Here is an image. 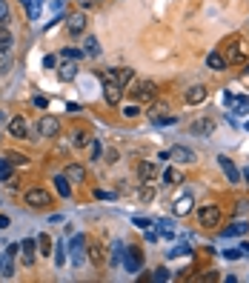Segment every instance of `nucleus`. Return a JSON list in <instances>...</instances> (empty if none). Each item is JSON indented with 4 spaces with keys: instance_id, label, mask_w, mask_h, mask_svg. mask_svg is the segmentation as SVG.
<instances>
[{
    "instance_id": "nucleus-1",
    "label": "nucleus",
    "mask_w": 249,
    "mask_h": 283,
    "mask_svg": "<svg viewBox=\"0 0 249 283\" xmlns=\"http://www.w3.org/2000/svg\"><path fill=\"white\" fill-rule=\"evenodd\" d=\"M155 94H158L155 80H140L135 89H132V97H135V103H152V100H155Z\"/></svg>"
},
{
    "instance_id": "nucleus-49",
    "label": "nucleus",
    "mask_w": 249,
    "mask_h": 283,
    "mask_svg": "<svg viewBox=\"0 0 249 283\" xmlns=\"http://www.w3.org/2000/svg\"><path fill=\"white\" fill-rule=\"evenodd\" d=\"M6 69H9V60H6V57H3V60H0V75H3V72H6Z\"/></svg>"
},
{
    "instance_id": "nucleus-31",
    "label": "nucleus",
    "mask_w": 249,
    "mask_h": 283,
    "mask_svg": "<svg viewBox=\"0 0 249 283\" xmlns=\"http://www.w3.org/2000/svg\"><path fill=\"white\" fill-rule=\"evenodd\" d=\"M178 181H181V172L178 169H166L163 172V183H166V186H175Z\"/></svg>"
},
{
    "instance_id": "nucleus-47",
    "label": "nucleus",
    "mask_w": 249,
    "mask_h": 283,
    "mask_svg": "<svg viewBox=\"0 0 249 283\" xmlns=\"http://www.w3.org/2000/svg\"><path fill=\"white\" fill-rule=\"evenodd\" d=\"M186 252H189L186 246H178V249H172V252H169V258H181V255H186Z\"/></svg>"
},
{
    "instance_id": "nucleus-15",
    "label": "nucleus",
    "mask_w": 249,
    "mask_h": 283,
    "mask_svg": "<svg viewBox=\"0 0 249 283\" xmlns=\"http://www.w3.org/2000/svg\"><path fill=\"white\" fill-rule=\"evenodd\" d=\"M206 86H192V89H186V94H183V100L186 103H192V106H198V103H204L206 100Z\"/></svg>"
},
{
    "instance_id": "nucleus-38",
    "label": "nucleus",
    "mask_w": 249,
    "mask_h": 283,
    "mask_svg": "<svg viewBox=\"0 0 249 283\" xmlns=\"http://www.w3.org/2000/svg\"><path fill=\"white\" fill-rule=\"evenodd\" d=\"M152 197H155V189H152V186H143V189H140V200H143V203H149Z\"/></svg>"
},
{
    "instance_id": "nucleus-30",
    "label": "nucleus",
    "mask_w": 249,
    "mask_h": 283,
    "mask_svg": "<svg viewBox=\"0 0 249 283\" xmlns=\"http://www.w3.org/2000/svg\"><path fill=\"white\" fill-rule=\"evenodd\" d=\"M11 178H14V172H11V163L0 158V181H11Z\"/></svg>"
},
{
    "instance_id": "nucleus-14",
    "label": "nucleus",
    "mask_w": 249,
    "mask_h": 283,
    "mask_svg": "<svg viewBox=\"0 0 249 283\" xmlns=\"http://www.w3.org/2000/svg\"><path fill=\"white\" fill-rule=\"evenodd\" d=\"M34 249H37V243L32 238H26L20 243V258H23V266H32L34 263Z\"/></svg>"
},
{
    "instance_id": "nucleus-40",
    "label": "nucleus",
    "mask_w": 249,
    "mask_h": 283,
    "mask_svg": "<svg viewBox=\"0 0 249 283\" xmlns=\"http://www.w3.org/2000/svg\"><path fill=\"white\" fill-rule=\"evenodd\" d=\"M152 281H169V269H155Z\"/></svg>"
},
{
    "instance_id": "nucleus-19",
    "label": "nucleus",
    "mask_w": 249,
    "mask_h": 283,
    "mask_svg": "<svg viewBox=\"0 0 249 283\" xmlns=\"http://www.w3.org/2000/svg\"><path fill=\"white\" fill-rule=\"evenodd\" d=\"M206 66L215 69V72H224V69H227V57L221 55V52H209V55H206Z\"/></svg>"
},
{
    "instance_id": "nucleus-12",
    "label": "nucleus",
    "mask_w": 249,
    "mask_h": 283,
    "mask_svg": "<svg viewBox=\"0 0 249 283\" xmlns=\"http://www.w3.org/2000/svg\"><path fill=\"white\" fill-rule=\"evenodd\" d=\"M218 163H221V169H224V175L229 178V183H238L241 181V172H238V166L232 163L229 158H224V155H218Z\"/></svg>"
},
{
    "instance_id": "nucleus-55",
    "label": "nucleus",
    "mask_w": 249,
    "mask_h": 283,
    "mask_svg": "<svg viewBox=\"0 0 249 283\" xmlns=\"http://www.w3.org/2000/svg\"><path fill=\"white\" fill-rule=\"evenodd\" d=\"M247 132H249V123H247Z\"/></svg>"
},
{
    "instance_id": "nucleus-34",
    "label": "nucleus",
    "mask_w": 249,
    "mask_h": 283,
    "mask_svg": "<svg viewBox=\"0 0 249 283\" xmlns=\"http://www.w3.org/2000/svg\"><path fill=\"white\" fill-rule=\"evenodd\" d=\"M60 55L66 57V60H80V57H83V52H80V49H63Z\"/></svg>"
},
{
    "instance_id": "nucleus-28",
    "label": "nucleus",
    "mask_w": 249,
    "mask_h": 283,
    "mask_svg": "<svg viewBox=\"0 0 249 283\" xmlns=\"http://www.w3.org/2000/svg\"><path fill=\"white\" fill-rule=\"evenodd\" d=\"M0 275H3V278H11V275H14V263H11L9 255L0 258Z\"/></svg>"
},
{
    "instance_id": "nucleus-24",
    "label": "nucleus",
    "mask_w": 249,
    "mask_h": 283,
    "mask_svg": "<svg viewBox=\"0 0 249 283\" xmlns=\"http://www.w3.org/2000/svg\"><path fill=\"white\" fill-rule=\"evenodd\" d=\"M55 189H57V194H60V197H69V194H72L66 175H57V178H55Z\"/></svg>"
},
{
    "instance_id": "nucleus-37",
    "label": "nucleus",
    "mask_w": 249,
    "mask_h": 283,
    "mask_svg": "<svg viewBox=\"0 0 249 283\" xmlns=\"http://www.w3.org/2000/svg\"><path fill=\"white\" fill-rule=\"evenodd\" d=\"M152 120H155V126H172V123H175V117H172V114H160V117H152Z\"/></svg>"
},
{
    "instance_id": "nucleus-36",
    "label": "nucleus",
    "mask_w": 249,
    "mask_h": 283,
    "mask_svg": "<svg viewBox=\"0 0 249 283\" xmlns=\"http://www.w3.org/2000/svg\"><path fill=\"white\" fill-rule=\"evenodd\" d=\"M101 152H103L101 143H98V140H89V155H92V160H98V158H101Z\"/></svg>"
},
{
    "instance_id": "nucleus-6",
    "label": "nucleus",
    "mask_w": 249,
    "mask_h": 283,
    "mask_svg": "<svg viewBox=\"0 0 249 283\" xmlns=\"http://www.w3.org/2000/svg\"><path fill=\"white\" fill-rule=\"evenodd\" d=\"M26 203L32 206V209H43V206L52 203V194L46 192V189H37V186H34V189L26 192Z\"/></svg>"
},
{
    "instance_id": "nucleus-41",
    "label": "nucleus",
    "mask_w": 249,
    "mask_h": 283,
    "mask_svg": "<svg viewBox=\"0 0 249 283\" xmlns=\"http://www.w3.org/2000/svg\"><path fill=\"white\" fill-rule=\"evenodd\" d=\"M103 158H106V163H118V160H121V155H118V152H115V149H109V152H106V155H103Z\"/></svg>"
},
{
    "instance_id": "nucleus-44",
    "label": "nucleus",
    "mask_w": 249,
    "mask_h": 283,
    "mask_svg": "<svg viewBox=\"0 0 249 283\" xmlns=\"http://www.w3.org/2000/svg\"><path fill=\"white\" fill-rule=\"evenodd\" d=\"M95 197H101V200H115V192H103V189H98Z\"/></svg>"
},
{
    "instance_id": "nucleus-13",
    "label": "nucleus",
    "mask_w": 249,
    "mask_h": 283,
    "mask_svg": "<svg viewBox=\"0 0 249 283\" xmlns=\"http://www.w3.org/2000/svg\"><path fill=\"white\" fill-rule=\"evenodd\" d=\"M137 178H140L143 183L155 181V178H158V166H155V163H149V160H143V163H137Z\"/></svg>"
},
{
    "instance_id": "nucleus-3",
    "label": "nucleus",
    "mask_w": 249,
    "mask_h": 283,
    "mask_svg": "<svg viewBox=\"0 0 249 283\" xmlns=\"http://www.w3.org/2000/svg\"><path fill=\"white\" fill-rule=\"evenodd\" d=\"M69 249H72V263L83 266L86 263V235H75L72 243H69Z\"/></svg>"
},
{
    "instance_id": "nucleus-42",
    "label": "nucleus",
    "mask_w": 249,
    "mask_h": 283,
    "mask_svg": "<svg viewBox=\"0 0 249 283\" xmlns=\"http://www.w3.org/2000/svg\"><path fill=\"white\" fill-rule=\"evenodd\" d=\"M224 258H227V261H238V258H241V249H227V252H224Z\"/></svg>"
},
{
    "instance_id": "nucleus-26",
    "label": "nucleus",
    "mask_w": 249,
    "mask_h": 283,
    "mask_svg": "<svg viewBox=\"0 0 249 283\" xmlns=\"http://www.w3.org/2000/svg\"><path fill=\"white\" fill-rule=\"evenodd\" d=\"M83 55H89V57L101 55V46H98V40H95V37H86V40H83Z\"/></svg>"
},
{
    "instance_id": "nucleus-27",
    "label": "nucleus",
    "mask_w": 249,
    "mask_h": 283,
    "mask_svg": "<svg viewBox=\"0 0 249 283\" xmlns=\"http://www.w3.org/2000/svg\"><path fill=\"white\" fill-rule=\"evenodd\" d=\"M89 140H92V135L89 132H83V129H78V132H75V135H72V146H89Z\"/></svg>"
},
{
    "instance_id": "nucleus-2",
    "label": "nucleus",
    "mask_w": 249,
    "mask_h": 283,
    "mask_svg": "<svg viewBox=\"0 0 249 283\" xmlns=\"http://www.w3.org/2000/svg\"><path fill=\"white\" fill-rule=\"evenodd\" d=\"M121 266H124L129 275H137V272H140V266H143V252L135 249V246H132V249H126L124 263H121Z\"/></svg>"
},
{
    "instance_id": "nucleus-10",
    "label": "nucleus",
    "mask_w": 249,
    "mask_h": 283,
    "mask_svg": "<svg viewBox=\"0 0 249 283\" xmlns=\"http://www.w3.org/2000/svg\"><path fill=\"white\" fill-rule=\"evenodd\" d=\"M215 132V123L209 120V117H201V120H195L192 126H189V135H198V137H209Z\"/></svg>"
},
{
    "instance_id": "nucleus-7",
    "label": "nucleus",
    "mask_w": 249,
    "mask_h": 283,
    "mask_svg": "<svg viewBox=\"0 0 249 283\" xmlns=\"http://www.w3.org/2000/svg\"><path fill=\"white\" fill-rule=\"evenodd\" d=\"M198 220H201V226H218L221 223V209L218 206H201L198 209Z\"/></svg>"
},
{
    "instance_id": "nucleus-54",
    "label": "nucleus",
    "mask_w": 249,
    "mask_h": 283,
    "mask_svg": "<svg viewBox=\"0 0 249 283\" xmlns=\"http://www.w3.org/2000/svg\"><path fill=\"white\" fill-rule=\"evenodd\" d=\"M6 123V112H0V126Z\"/></svg>"
},
{
    "instance_id": "nucleus-5",
    "label": "nucleus",
    "mask_w": 249,
    "mask_h": 283,
    "mask_svg": "<svg viewBox=\"0 0 249 283\" xmlns=\"http://www.w3.org/2000/svg\"><path fill=\"white\" fill-rule=\"evenodd\" d=\"M37 135H43V137H57V135H60V120H57V117H52V114L40 117V120H37Z\"/></svg>"
},
{
    "instance_id": "nucleus-16",
    "label": "nucleus",
    "mask_w": 249,
    "mask_h": 283,
    "mask_svg": "<svg viewBox=\"0 0 249 283\" xmlns=\"http://www.w3.org/2000/svg\"><path fill=\"white\" fill-rule=\"evenodd\" d=\"M195 209V200H192V194H181L178 200H175V215H181V217H186L189 212Z\"/></svg>"
},
{
    "instance_id": "nucleus-48",
    "label": "nucleus",
    "mask_w": 249,
    "mask_h": 283,
    "mask_svg": "<svg viewBox=\"0 0 249 283\" xmlns=\"http://www.w3.org/2000/svg\"><path fill=\"white\" fill-rule=\"evenodd\" d=\"M17 252H20V243H11L9 249H6V255H9V258H14V255H17Z\"/></svg>"
},
{
    "instance_id": "nucleus-17",
    "label": "nucleus",
    "mask_w": 249,
    "mask_h": 283,
    "mask_svg": "<svg viewBox=\"0 0 249 283\" xmlns=\"http://www.w3.org/2000/svg\"><path fill=\"white\" fill-rule=\"evenodd\" d=\"M169 158L172 160H181V163H195V160H198V158H195V152L189 146H175L169 152Z\"/></svg>"
},
{
    "instance_id": "nucleus-50",
    "label": "nucleus",
    "mask_w": 249,
    "mask_h": 283,
    "mask_svg": "<svg viewBox=\"0 0 249 283\" xmlns=\"http://www.w3.org/2000/svg\"><path fill=\"white\" fill-rule=\"evenodd\" d=\"M6 226H9V217H6V215H0V229H6Z\"/></svg>"
},
{
    "instance_id": "nucleus-53",
    "label": "nucleus",
    "mask_w": 249,
    "mask_h": 283,
    "mask_svg": "<svg viewBox=\"0 0 249 283\" xmlns=\"http://www.w3.org/2000/svg\"><path fill=\"white\" fill-rule=\"evenodd\" d=\"M244 181L249 183V166H247V169H244Z\"/></svg>"
},
{
    "instance_id": "nucleus-18",
    "label": "nucleus",
    "mask_w": 249,
    "mask_h": 283,
    "mask_svg": "<svg viewBox=\"0 0 249 283\" xmlns=\"http://www.w3.org/2000/svg\"><path fill=\"white\" fill-rule=\"evenodd\" d=\"M63 175H66V178H69L72 183H83V181H86V169H83L80 163H69Z\"/></svg>"
},
{
    "instance_id": "nucleus-35",
    "label": "nucleus",
    "mask_w": 249,
    "mask_h": 283,
    "mask_svg": "<svg viewBox=\"0 0 249 283\" xmlns=\"http://www.w3.org/2000/svg\"><path fill=\"white\" fill-rule=\"evenodd\" d=\"M137 114H140V103H135V106H124V117L132 120V117H137Z\"/></svg>"
},
{
    "instance_id": "nucleus-8",
    "label": "nucleus",
    "mask_w": 249,
    "mask_h": 283,
    "mask_svg": "<svg viewBox=\"0 0 249 283\" xmlns=\"http://www.w3.org/2000/svg\"><path fill=\"white\" fill-rule=\"evenodd\" d=\"M103 97H106V103L109 106H118L121 103V97H124V86L121 83H103Z\"/></svg>"
},
{
    "instance_id": "nucleus-11",
    "label": "nucleus",
    "mask_w": 249,
    "mask_h": 283,
    "mask_svg": "<svg viewBox=\"0 0 249 283\" xmlns=\"http://www.w3.org/2000/svg\"><path fill=\"white\" fill-rule=\"evenodd\" d=\"M9 135H11V137H17V140H23V137L29 135V123L23 120L20 114H17V117H11V120H9Z\"/></svg>"
},
{
    "instance_id": "nucleus-21",
    "label": "nucleus",
    "mask_w": 249,
    "mask_h": 283,
    "mask_svg": "<svg viewBox=\"0 0 249 283\" xmlns=\"http://www.w3.org/2000/svg\"><path fill=\"white\" fill-rule=\"evenodd\" d=\"M34 243H37V252H40V255H43V258H49V255H52V249H55V246H52V238H49V235H37V238H34Z\"/></svg>"
},
{
    "instance_id": "nucleus-52",
    "label": "nucleus",
    "mask_w": 249,
    "mask_h": 283,
    "mask_svg": "<svg viewBox=\"0 0 249 283\" xmlns=\"http://www.w3.org/2000/svg\"><path fill=\"white\" fill-rule=\"evenodd\" d=\"M49 3H52V9H60V3H63V0H49Z\"/></svg>"
},
{
    "instance_id": "nucleus-20",
    "label": "nucleus",
    "mask_w": 249,
    "mask_h": 283,
    "mask_svg": "<svg viewBox=\"0 0 249 283\" xmlns=\"http://www.w3.org/2000/svg\"><path fill=\"white\" fill-rule=\"evenodd\" d=\"M57 78H60V80H75V78H78V63H75V60L69 63V60H66L63 66L57 69Z\"/></svg>"
},
{
    "instance_id": "nucleus-45",
    "label": "nucleus",
    "mask_w": 249,
    "mask_h": 283,
    "mask_svg": "<svg viewBox=\"0 0 249 283\" xmlns=\"http://www.w3.org/2000/svg\"><path fill=\"white\" fill-rule=\"evenodd\" d=\"M9 163L20 166V163H26V158H23V155H14V152H11V155H9Z\"/></svg>"
},
{
    "instance_id": "nucleus-9",
    "label": "nucleus",
    "mask_w": 249,
    "mask_h": 283,
    "mask_svg": "<svg viewBox=\"0 0 249 283\" xmlns=\"http://www.w3.org/2000/svg\"><path fill=\"white\" fill-rule=\"evenodd\" d=\"M66 29H69V34H83L86 32V14L83 11H78V14H69L66 17Z\"/></svg>"
},
{
    "instance_id": "nucleus-25",
    "label": "nucleus",
    "mask_w": 249,
    "mask_h": 283,
    "mask_svg": "<svg viewBox=\"0 0 249 283\" xmlns=\"http://www.w3.org/2000/svg\"><path fill=\"white\" fill-rule=\"evenodd\" d=\"M11 43H14V37H11V32L6 29V26H0V52H9Z\"/></svg>"
},
{
    "instance_id": "nucleus-29",
    "label": "nucleus",
    "mask_w": 249,
    "mask_h": 283,
    "mask_svg": "<svg viewBox=\"0 0 249 283\" xmlns=\"http://www.w3.org/2000/svg\"><path fill=\"white\" fill-rule=\"evenodd\" d=\"M55 263H57V266H63V263H66V243H63V240L55 243Z\"/></svg>"
},
{
    "instance_id": "nucleus-32",
    "label": "nucleus",
    "mask_w": 249,
    "mask_h": 283,
    "mask_svg": "<svg viewBox=\"0 0 249 283\" xmlns=\"http://www.w3.org/2000/svg\"><path fill=\"white\" fill-rule=\"evenodd\" d=\"M132 78H135V72H132V69H121V72H118V83H121V86H129Z\"/></svg>"
},
{
    "instance_id": "nucleus-43",
    "label": "nucleus",
    "mask_w": 249,
    "mask_h": 283,
    "mask_svg": "<svg viewBox=\"0 0 249 283\" xmlns=\"http://www.w3.org/2000/svg\"><path fill=\"white\" fill-rule=\"evenodd\" d=\"M43 66H46V69H55V66H57V57H55V55H46V57H43Z\"/></svg>"
},
{
    "instance_id": "nucleus-39",
    "label": "nucleus",
    "mask_w": 249,
    "mask_h": 283,
    "mask_svg": "<svg viewBox=\"0 0 249 283\" xmlns=\"http://www.w3.org/2000/svg\"><path fill=\"white\" fill-rule=\"evenodd\" d=\"M132 223H135L137 229H149V226H152V220H149V217H132Z\"/></svg>"
},
{
    "instance_id": "nucleus-51",
    "label": "nucleus",
    "mask_w": 249,
    "mask_h": 283,
    "mask_svg": "<svg viewBox=\"0 0 249 283\" xmlns=\"http://www.w3.org/2000/svg\"><path fill=\"white\" fill-rule=\"evenodd\" d=\"M241 255H249V243H241Z\"/></svg>"
},
{
    "instance_id": "nucleus-46",
    "label": "nucleus",
    "mask_w": 249,
    "mask_h": 283,
    "mask_svg": "<svg viewBox=\"0 0 249 283\" xmlns=\"http://www.w3.org/2000/svg\"><path fill=\"white\" fill-rule=\"evenodd\" d=\"M34 106H37V109H46V106H49V97H40V94H37V97H34Z\"/></svg>"
},
{
    "instance_id": "nucleus-4",
    "label": "nucleus",
    "mask_w": 249,
    "mask_h": 283,
    "mask_svg": "<svg viewBox=\"0 0 249 283\" xmlns=\"http://www.w3.org/2000/svg\"><path fill=\"white\" fill-rule=\"evenodd\" d=\"M224 103L229 106V112L232 114H249V97H244V94H224Z\"/></svg>"
},
{
    "instance_id": "nucleus-22",
    "label": "nucleus",
    "mask_w": 249,
    "mask_h": 283,
    "mask_svg": "<svg viewBox=\"0 0 249 283\" xmlns=\"http://www.w3.org/2000/svg\"><path fill=\"white\" fill-rule=\"evenodd\" d=\"M247 223H244V220H238V223H232V226H227L224 229V232H221V235H224V238H241V235H247Z\"/></svg>"
},
{
    "instance_id": "nucleus-33",
    "label": "nucleus",
    "mask_w": 249,
    "mask_h": 283,
    "mask_svg": "<svg viewBox=\"0 0 249 283\" xmlns=\"http://www.w3.org/2000/svg\"><path fill=\"white\" fill-rule=\"evenodd\" d=\"M9 20H11V14H9V3H6V0H0V26H6Z\"/></svg>"
},
{
    "instance_id": "nucleus-23",
    "label": "nucleus",
    "mask_w": 249,
    "mask_h": 283,
    "mask_svg": "<svg viewBox=\"0 0 249 283\" xmlns=\"http://www.w3.org/2000/svg\"><path fill=\"white\" fill-rule=\"evenodd\" d=\"M124 255H126V243H124V240H115L112 258H109V261H112V266H121V263H124Z\"/></svg>"
}]
</instances>
